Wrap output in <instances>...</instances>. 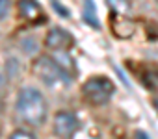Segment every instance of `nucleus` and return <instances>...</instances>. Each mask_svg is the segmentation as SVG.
<instances>
[{
  "label": "nucleus",
  "mask_w": 158,
  "mask_h": 139,
  "mask_svg": "<svg viewBox=\"0 0 158 139\" xmlns=\"http://www.w3.org/2000/svg\"><path fill=\"white\" fill-rule=\"evenodd\" d=\"M15 113L23 122L30 126H41L48 117V104L45 95L32 85L19 89L15 98Z\"/></svg>",
  "instance_id": "nucleus-1"
},
{
  "label": "nucleus",
  "mask_w": 158,
  "mask_h": 139,
  "mask_svg": "<svg viewBox=\"0 0 158 139\" xmlns=\"http://www.w3.org/2000/svg\"><path fill=\"white\" fill-rule=\"evenodd\" d=\"M32 71H34L35 78L41 84H45L48 89H52V91H63V89H67L69 84H71V80H73L63 71V69L52 58H48V56L35 58L34 63H32Z\"/></svg>",
  "instance_id": "nucleus-2"
},
{
  "label": "nucleus",
  "mask_w": 158,
  "mask_h": 139,
  "mask_svg": "<svg viewBox=\"0 0 158 139\" xmlns=\"http://www.w3.org/2000/svg\"><path fill=\"white\" fill-rule=\"evenodd\" d=\"M115 93V85L108 76H91L82 85L84 98L93 106H104L112 100Z\"/></svg>",
  "instance_id": "nucleus-3"
},
{
  "label": "nucleus",
  "mask_w": 158,
  "mask_h": 139,
  "mask_svg": "<svg viewBox=\"0 0 158 139\" xmlns=\"http://www.w3.org/2000/svg\"><path fill=\"white\" fill-rule=\"evenodd\" d=\"M78 130V117L74 111L61 109L56 113L54 122H52V132L60 139H71Z\"/></svg>",
  "instance_id": "nucleus-4"
},
{
  "label": "nucleus",
  "mask_w": 158,
  "mask_h": 139,
  "mask_svg": "<svg viewBox=\"0 0 158 139\" xmlns=\"http://www.w3.org/2000/svg\"><path fill=\"white\" fill-rule=\"evenodd\" d=\"M45 46L52 52H69L74 46V37L65 28H50L45 35Z\"/></svg>",
  "instance_id": "nucleus-5"
},
{
  "label": "nucleus",
  "mask_w": 158,
  "mask_h": 139,
  "mask_svg": "<svg viewBox=\"0 0 158 139\" xmlns=\"http://www.w3.org/2000/svg\"><path fill=\"white\" fill-rule=\"evenodd\" d=\"M17 10H19V17L28 24H39L45 21L43 8L39 6L37 0H19Z\"/></svg>",
  "instance_id": "nucleus-6"
},
{
  "label": "nucleus",
  "mask_w": 158,
  "mask_h": 139,
  "mask_svg": "<svg viewBox=\"0 0 158 139\" xmlns=\"http://www.w3.org/2000/svg\"><path fill=\"white\" fill-rule=\"evenodd\" d=\"M82 19H84V22H86L88 26H91L93 30H99V28H101L99 17H97V8H95V2H93V0H84Z\"/></svg>",
  "instance_id": "nucleus-7"
},
{
  "label": "nucleus",
  "mask_w": 158,
  "mask_h": 139,
  "mask_svg": "<svg viewBox=\"0 0 158 139\" xmlns=\"http://www.w3.org/2000/svg\"><path fill=\"white\" fill-rule=\"evenodd\" d=\"M63 71L71 76V78H74L76 76V65H74V61H73V58L69 56V52H54V58H52Z\"/></svg>",
  "instance_id": "nucleus-8"
},
{
  "label": "nucleus",
  "mask_w": 158,
  "mask_h": 139,
  "mask_svg": "<svg viewBox=\"0 0 158 139\" xmlns=\"http://www.w3.org/2000/svg\"><path fill=\"white\" fill-rule=\"evenodd\" d=\"M106 4L112 10V13H115L117 17H128L130 15L132 6H130L128 0H106Z\"/></svg>",
  "instance_id": "nucleus-9"
},
{
  "label": "nucleus",
  "mask_w": 158,
  "mask_h": 139,
  "mask_svg": "<svg viewBox=\"0 0 158 139\" xmlns=\"http://www.w3.org/2000/svg\"><path fill=\"white\" fill-rule=\"evenodd\" d=\"M8 139H37L30 130H24V128H19V130H15Z\"/></svg>",
  "instance_id": "nucleus-10"
},
{
  "label": "nucleus",
  "mask_w": 158,
  "mask_h": 139,
  "mask_svg": "<svg viewBox=\"0 0 158 139\" xmlns=\"http://www.w3.org/2000/svg\"><path fill=\"white\" fill-rule=\"evenodd\" d=\"M10 8H11V0H0V21L8 17Z\"/></svg>",
  "instance_id": "nucleus-11"
},
{
  "label": "nucleus",
  "mask_w": 158,
  "mask_h": 139,
  "mask_svg": "<svg viewBox=\"0 0 158 139\" xmlns=\"http://www.w3.org/2000/svg\"><path fill=\"white\" fill-rule=\"evenodd\" d=\"M136 139H149V135L145 132H136Z\"/></svg>",
  "instance_id": "nucleus-12"
},
{
  "label": "nucleus",
  "mask_w": 158,
  "mask_h": 139,
  "mask_svg": "<svg viewBox=\"0 0 158 139\" xmlns=\"http://www.w3.org/2000/svg\"><path fill=\"white\" fill-rule=\"evenodd\" d=\"M4 84H6V78H4L2 71H0V87H4Z\"/></svg>",
  "instance_id": "nucleus-13"
},
{
  "label": "nucleus",
  "mask_w": 158,
  "mask_h": 139,
  "mask_svg": "<svg viewBox=\"0 0 158 139\" xmlns=\"http://www.w3.org/2000/svg\"><path fill=\"white\" fill-rule=\"evenodd\" d=\"M0 111H4V98L0 97Z\"/></svg>",
  "instance_id": "nucleus-14"
},
{
  "label": "nucleus",
  "mask_w": 158,
  "mask_h": 139,
  "mask_svg": "<svg viewBox=\"0 0 158 139\" xmlns=\"http://www.w3.org/2000/svg\"><path fill=\"white\" fill-rule=\"evenodd\" d=\"M154 109H156V111H158V98H156V100H154Z\"/></svg>",
  "instance_id": "nucleus-15"
}]
</instances>
